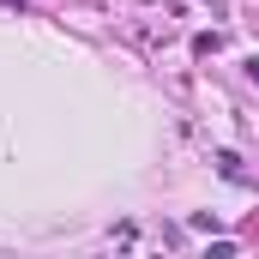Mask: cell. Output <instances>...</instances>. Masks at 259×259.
Masks as SVG:
<instances>
[{"instance_id": "cell-1", "label": "cell", "mask_w": 259, "mask_h": 259, "mask_svg": "<svg viewBox=\"0 0 259 259\" xmlns=\"http://www.w3.org/2000/svg\"><path fill=\"white\" fill-rule=\"evenodd\" d=\"M217 169H223L229 181H247V169H241V157H235V151H217Z\"/></svg>"}, {"instance_id": "cell-2", "label": "cell", "mask_w": 259, "mask_h": 259, "mask_svg": "<svg viewBox=\"0 0 259 259\" xmlns=\"http://www.w3.org/2000/svg\"><path fill=\"white\" fill-rule=\"evenodd\" d=\"M247 78H253V84H259V61H247Z\"/></svg>"}]
</instances>
